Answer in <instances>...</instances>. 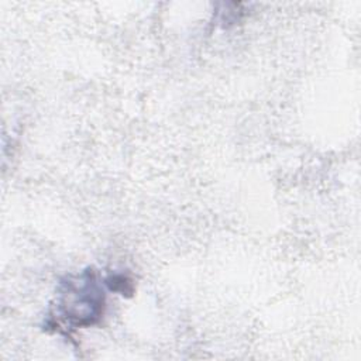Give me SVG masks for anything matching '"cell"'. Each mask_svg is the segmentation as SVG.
Wrapping results in <instances>:
<instances>
[{
	"mask_svg": "<svg viewBox=\"0 0 361 361\" xmlns=\"http://www.w3.org/2000/svg\"><path fill=\"white\" fill-rule=\"evenodd\" d=\"M103 307L104 293L94 272L85 271L61 283L58 309L61 317L69 324L76 327L94 324L103 314Z\"/></svg>",
	"mask_w": 361,
	"mask_h": 361,
	"instance_id": "cell-1",
	"label": "cell"
}]
</instances>
